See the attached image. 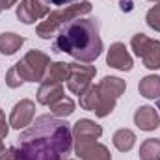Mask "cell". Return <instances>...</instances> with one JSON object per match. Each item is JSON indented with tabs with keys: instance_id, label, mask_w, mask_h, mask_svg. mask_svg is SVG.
Segmentation results:
<instances>
[{
	"instance_id": "6da1fadb",
	"label": "cell",
	"mask_w": 160,
	"mask_h": 160,
	"mask_svg": "<svg viewBox=\"0 0 160 160\" xmlns=\"http://www.w3.org/2000/svg\"><path fill=\"white\" fill-rule=\"evenodd\" d=\"M73 149V130L65 119L45 114L21 132L15 151L21 160H63Z\"/></svg>"
},
{
	"instance_id": "7a4b0ae2",
	"label": "cell",
	"mask_w": 160,
	"mask_h": 160,
	"mask_svg": "<svg viewBox=\"0 0 160 160\" xmlns=\"http://www.w3.org/2000/svg\"><path fill=\"white\" fill-rule=\"evenodd\" d=\"M99 21L93 17H78L60 28L52 45L54 52H65L82 63L95 62L102 52V39L99 36Z\"/></svg>"
},
{
	"instance_id": "3957f363",
	"label": "cell",
	"mask_w": 160,
	"mask_h": 160,
	"mask_svg": "<svg viewBox=\"0 0 160 160\" xmlns=\"http://www.w3.org/2000/svg\"><path fill=\"white\" fill-rule=\"evenodd\" d=\"M91 2L89 0H82L78 4H69V6H63L56 11H50L45 21H41L39 26H38V36L41 39H50V36L60 30L63 24H67L69 21H75L78 17H84L91 11Z\"/></svg>"
},
{
	"instance_id": "277c9868",
	"label": "cell",
	"mask_w": 160,
	"mask_h": 160,
	"mask_svg": "<svg viewBox=\"0 0 160 160\" xmlns=\"http://www.w3.org/2000/svg\"><path fill=\"white\" fill-rule=\"evenodd\" d=\"M116 102L118 99L114 95H110L104 88H101L99 84L97 86H89L82 95H80V108L82 110H88V112H93L97 118H106L114 112L116 108Z\"/></svg>"
},
{
	"instance_id": "5b68a950",
	"label": "cell",
	"mask_w": 160,
	"mask_h": 160,
	"mask_svg": "<svg viewBox=\"0 0 160 160\" xmlns=\"http://www.w3.org/2000/svg\"><path fill=\"white\" fill-rule=\"evenodd\" d=\"M50 65V58L41 50H30L19 60L13 67L22 82H43L47 77V69Z\"/></svg>"
},
{
	"instance_id": "8992f818",
	"label": "cell",
	"mask_w": 160,
	"mask_h": 160,
	"mask_svg": "<svg viewBox=\"0 0 160 160\" xmlns=\"http://www.w3.org/2000/svg\"><path fill=\"white\" fill-rule=\"evenodd\" d=\"M130 47L147 69H160V41L151 39L145 34H136L130 39Z\"/></svg>"
},
{
	"instance_id": "52a82bcc",
	"label": "cell",
	"mask_w": 160,
	"mask_h": 160,
	"mask_svg": "<svg viewBox=\"0 0 160 160\" xmlns=\"http://www.w3.org/2000/svg\"><path fill=\"white\" fill-rule=\"evenodd\" d=\"M95 75H97V69L93 65H82L80 62L69 63V75H67L69 91L80 97L91 86V80L95 78Z\"/></svg>"
},
{
	"instance_id": "ba28073f",
	"label": "cell",
	"mask_w": 160,
	"mask_h": 160,
	"mask_svg": "<svg viewBox=\"0 0 160 160\" xmlns=\"http://www.w3.org/2000/svg\"><path fill=\"white\" fill-rule=\"evenodd\" d=\"M50 13V6L45 0H21L17 6V19L24 24H34Z\"/></svg>"
},
{
	"instance_id": "9c48e42d",
	"label": "cell",
	"mask_w": 160,
	"mask_h": 160,
	"mask_svg": "<svg viewBox=\"0 0 160 160\" xmlns=\"http://www.w3.org/2000/svg\"><path fill=\"white\" fill-rule=\"evenodd\" d=\"M73 147L80 160H112L108 147L99 143L97 140H78Z\"/></svg>"
},
{
	"instance_id": "30bf717a",
	"label": "cell",
	"mask_w": 160,
	"mask_h": 160,
	"mask_svg": "<svg viewBox=\"0 0 160 160\" xmlns=\"http://www.w3.org/2000/svg\"><path fill=\"white\" fill-rule=\"evenodd\" d=\"M34 116H36V102L30 99H22L13 106L11 114H9V125L15 130L26 128L28 125H32Z\"/></svg>"
},
{
	"instance_id": "8fae6325",
	"label": "cell",
	"mask_w": 160,
	"mask_h": 160,
	"mask_svg": "<svg viewBox=\"0 0 160 160\" xmlns=\"http://www.w3.org/2000/svg\"><path fill=\"white\" fill-rule=\"evenodd\" d=\"M106 63L118 71H130L132 69V58L127 50V47L123 43H112L108 48V56H106Z\"/></svg>"
},
{
	"instance_id": "7c38bea8",
	"label": "cell",
	"mask_w": 160,
	"mask_h": 160,
	"mask_svg": "<svg viewBox=\"0 0 160 160\" xmlns=\"http://www.w3.org/2000/svg\"><path fill=\"white\" fill-rule=\"evenodd\" d=\"M134 123L140 130H145V132L157 130L160 127V114L153 106H140L134 112Z\"/></svg>"
},
{
	"instance_id": "4fadbf2b",
	"label": "cell",
	"mask_w": 160,
	"mask_h": 160,
	"mask_svg": "<svg viewBox=\"0 0 160 160\" xmlns=\"http://www.w3.org/2000/svg\"><path fill=\"white\" fill-rule=\"evenodd\" d=\"M73 142L78 140H99L102 136V127L91 119H78L73 125Z\"/></svg>"
},
{
	"instance_id": "5bb4252c",
	"label": "cell",
	"mask_w": 160,
	"mask_h": 160,
	"mask_svg": "<svg viewBox=\"0 0 160 160\" xmlns=\"http://www.w3.org/2000/svg\"><path fill=\"white\" fill-rule=\"evenodd\" d=\"M63 97V86L62 82H52V80H43L38 89V102L50 106L52 102H56L58 99Z\"/></svg>"
},
{
	"instance_id": "9a60e30c",
	"label": "cell",
	"mask_w": 160,
	"mask_h": 160,
	"mask_svg": "<svg viewBox=\"0 0 160 160\" xmlns=\"http://www.w3.org/2000/svg\"><path fill=\"white\" fill-rule=\"evenodd\" d=\"M22 45H24V38L19 36V34H13V32H4V34H0V52H2L4 56L15 54Z\"/></svg>"
},
{
	"instance_id": "2e32d148",
	"label": "cell",
	"mask_w": 160,
	"mask_h": 160,
	"mask_svg": "<svg viewBox=\"0 0 160 160\" xmlns=\"http://www.w3.org/2000/svg\"><path fill=\"white\" fill-rule=\"evenodd\" d=\"M138 91L145 99H160V77L157 75L143 77L138 84Z\"/></svg>"
},
{
	"instance_id": "e0dca14e",
	"label": "cell",
	"mask_w": 160,
	"mask_h": 160,
	"mask_svg": "<svg viewBox=\"0 0 160 160\" xmlns=\"http://www.w3.org/2000/svg\"><path fill=\"white\" fill-rule=\"evenodd\" d=\"M112 142H114V145H116L118 151L128 153L134 147V143H136V134L132 130H128V128H119V130H116Z\"/></svg>"
},
{
	"instance_id": "ac0fdd59",
	"label": "cell",
	"mask_w": 160,
	"mask_h": 160,
	"mask_svg": "<svg viewBox=\"0 0 160 160\" xmlns=\"http://www.w3.org/2000/svg\"><path fill=\"white\" fill-rule=\"evenodd\" d=\"M140 160H160V140L147 138L140 145Z\"/></svg>"
},
{
	"instance_id": "d6986e66",
	"label": "cell",
	"mask_w": 160,
	"mask_h": 160,
	"mask_svg": "<svg viewBox=\"0 0 160 160\" xmlns=\"http://www.w3.org/2000/svg\"><path fill=\"white\" fill-rule=\"evenodd\" d=\"M73 112H75V102L69 97H62V99H58L56 102L50 104V114L60 118V119L62 118H69Z\"/></svg>"
},
{
	"instance_id": "ffe728a7",
	"label": "cell",
	"mask_w": 160,
	"mask_h": 160,
	"mask_svg": "<svg viewBox=\"0 0 160 160\" xmlns=\"http://www.w3.org/2000/svg\"><path fill=\"white\" fill-rule=\"evenodd\" d=\"M99 86L104 88V89H106L110 95H114L116 99H119L121 95L125 93V89H127V82L118 78V77H104V78L99 82Z\"/></svg>"
},
{
	"instance_id": "44dd1931",
	"label": "cell",
	"mask_w": 160,
	"mask_h": 160,
	"mask_svg": "<svg viewBox=\"0 0 160 160\" xmlns=\"http://www.w3.org/2000/svg\"><path fill=\"white\" fill-rule=\"evenodd\" d=\"M69 75V63L65 62H54L48 65L47 69V80H52V82H65Z\"/></svg>"
},
{
	"instance_id": "7402d4cb",
	"label": "cell",
	"mask_w": 160,
	"mask_h": 160,
	"mask_svg": "<svg viewBox=\"0 0 160 160\" xmlns=\"http://www.w3.org/2000/svg\"><path fill=\"white\" fill-rule=\"evenodd\" d=\"M145 21H147V26L153 28L155 32H160V2H157L145 15Z\"/></svg>"
},
{
	"instance_id": "603a6c76",
	"label": "cell",
	"mask_w": 160,
	"mask_h": 160,
	"mask_svg": "<svg viewBox=\"0 0 160 160\" xmlns=\"http://www.w3.org/2000/svg\"><path fill=\"white\" fill-rule=\"evenodd\" d=\"M6 84H8L9 88H13V89H15V88H19V86L22 84V80H21V77L17 75V71H15V67H13V65H11V69L6 73Z\"/></svg>"
},
{
	"instance_id": "cb8c5ba5",
	"label": "cell",
	"mask_w": 160,
	"mask_h": 160,
	"mask_svg": "<svg viewBox=\"0 0 160 160\" xmlns=\"http://www.w3.org/2000/svg\"><path fill=\"white\" fill-rule=\"evenodd\" d=\"M0 160H21V157L15 151V147H11V149H4L0 153Z\"/></svg>"
},
{
	"instance_id": "d4e9b609",
	"label": "cell",
	"mask_w": 160,
	"mask_h": 160,
	"mask_svg": "<svg viewBox=\"0 0 160 160\" xmlns=\"http://www.w3.org/2000/svg\"><path fill=\"white\" fill-rule=\"evenodd\" d=\"M9 123H6V116H4V112L0 110V136L2 138H6L8 136V132H9V127H8Z\"/></svg>"
},
{
	"instance_id": "484cf974",
	"label": "cell",
	"mask_w": 160,
	"mask_h": 160,
	"mask_svg": "<svg viewBox=\"0 0 160 160\" xmlns=\"http://www.w3.org/2000/svg\"><path fill=\"white\" fill-rule=\"evenodd\" d=\"M48 6H69V4H73V2H77V0H45Z\"/></svg>"
},
{
	"instance_id": "4316f807",
	"label": "cell",
	"mask_w": 160,
	"mask_h": 160,
	"mask_svg": "<svg viewBox=\"0 0 160 160\" xmlns=\"http://www.w3.org/2000/svg\"><path fill=\"white\" fill-rule=\"evenodd\" d=\"M21 0H0V8L2 9H9V8H13L15 4H19Z\"/></svg>"
},
{
	"instance_id": "83f0119b",
	"label": "cell",
	"mask_w": 160,
	"mask_h": 160,
	"mask_svg": "<svg viewBox=\"0 0 160 160\" xmlns=\"http://www.w3.org/2000/svg\"><path fill=\"white\" fill-rule=\"evenodd\" d=\"M121 11H130L132 9V0H121Z\"/></svg>"
},
{
	"instance_id": "f1b7e54d",
	"label": "cell",
	"mask_w": 160,
	"mask_h": 160,
	"mask_svg": "<svg viewBox=\"0 0 160 160\" xmlns=\"http://www.w3.org/2000/svg\"><path fill=\"white\" fill-rule=\"evenodd\" d=\"M2 140H4V138H2V136H0V153H2V151H4V149H6V147H4V142H2Z\"/></svg>"
},
{
	"instance_id": "f546056e",
	"label": "cell",
	"mask_w": 160,
	"mask_h": 160,
	"mask_svg": "<svg viewBox=\"0 0 160 160\" xmlns=\"http://www.w3.org/2000/svg\"><path fill=\"white\" fill-rule=\"evenodd\" d=\"M157 108H158V112H160V99H158V104H157Z\"/></svg>"
},
{
	"instance_id": "4dcf8cb0",
	"label": "cell",
	"mask_w": 160,
	"mask_h": 160,
	"mask_svg": "<svg viewBox=\"0 0 160 160\" xmlns=\"http://www.w3.org/2000/svg\"><path fill=\"white\" fill-rule=\"evenodd\" d=\"M149 2H155V4H157V2H160V0H149Z\"/></svg>"
},
{
	"instance_id": "1f68e13d",
	"label": "cell",
	"mask_w": 160,
	"mask_h": 160,
	"mask_svg": "<svg viewBox=\"0 0 160 160\" xmlns=\"http://www.w3.org/2000/svg\"><path fill=\"white\" fill-rule=\"evenodd\" d=\"M63 160H75V158H63Z\"/></svg>"
},
{
	"instance_id": "d6a6232c",
	"label": "cell",
	"mask_w": 160,
	"mask_h": 160,
	"mask_svg": "<svg viewBox=\"0 0 160 160\" xmlns=\"http://www.w3.org/2000/svg\"><path fill=\"white\" fill-rule=\"evenodd\" d=\"M0 11H2V8H0Z\"/></svg>"
}]
</instances>
